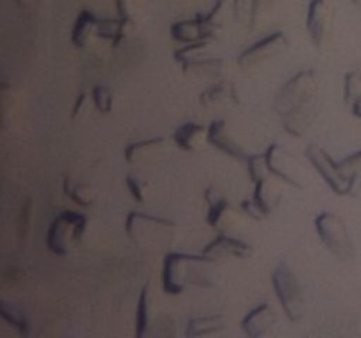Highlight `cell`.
Listing matches in <instances>:
<instances>
[{
	"mask_svg": "<svg viewBox=\"0 0 361 338\" xmlns=\"http://www.w3.org/2000/svg\"><path fill=\"white\" fill-rule=\"evenodd\" d=\"M217 282L215 263L196 254L171 252L164 257L162 287L166 294L180 296L192 287H212Z\"/></svg>",
	"mask_w": 361,
	"mask_h": 338,
	"instance_id": "obj_1",
	"label": "cell"
},
{
	"mask_svg": "<svg viewBox=\"0 0 361 338\" xmlns=\"http://www.w3.org/2000/svg\"><path fill=\"white\" fill-rule=\"evenodd\" d=\"M126 232L140 249L159 250L171 245L176 234V224L145 211H130L126 218Z\"/></svg>",
	"mask_w": 361,
	"mask_h": 338,
	"instance_id": "obj_2",
	"label": "cell"
},
{
	"mask_svg": "<svg viewBox=\"0 0 361 338\" xmlns=\"http://www.w3.org/2000/svg\"><path fill=\"white\" fill-rule=\"evenodd\" d=\"M271 284H274L275 294H277L286 317L291 323L302 320L307 310L305 291H303L298 275L293 271L288 263H279L277 268L271 271Z\"/></svg>",
	"mask_w": 361,
	"mask_h": 338,
	"instance_id": "obj_3",
	"label": "cell"
},
{
	"mask_svg": "<svg viewBox=\"0 0 361 338\" xmlns=\"http://www.w3.org/2000/svg\"><path fill=\"white\" fill-rule=\"evenodd\" d=\"M88 218L85 213L63 210L49 224L46 245L55 256H67L85 236Z\"/></svg>",
	"mask_w": 361,
	"mask_h": 338,
	"instance_id": "obj_4",
	"label": "cell"
},
{
	"mask_svg": "<svg viewBox=\"0 0 361 338\" xmlns=\"http://www.w3.org/2000/svg\"><path fill=\"white\" fill-rule=\"evenodd\" d=\"M316 231L319 234L323 245L334 254L338 259H351L355 254V245H353L351 234L338 215L331 213V211H323L316 217Z\"/></svg>",
	"mask_w": 361,
	"mask_h": 338,
	"instance_id": "obj_5",
	"label": "cell"
},
{
	"mask_svg": "<svg viewBox=\"0 0 361 338\" xmlns=\"http://www.w3.org/2000/svg\"><path fill=\"white\" fill-rule=\"evenodd\" d=\"M319 84H317V76L312 69L300 70L298 74L286 81L281 90L277 92L274 101V109L279 115H284L289 109L295 108L300 102L307 101L310 97H316Z\"/></svg>",
	"mask_w": 361,
	"mask_h": 338,
	"instance_id": "obj_6",
	"label": "cell"
},
{
	"mask_svg": "<svg viewBox=\"0 0 361 338\" xmlns=\"http://www.w3.org/2000/svg\"><path fill=\"white\" fill-rule=\"evenodd\" d=\"M264 161H267L270 175H274L281 182L296 187V189H305L307 187V176L300 162L279 143L268 146V150L264 151Z\"/></svg>",
	"mask_w": 361,
	"mask_h": 338,
	"instance_id": "obj_7",
	"label": "cell"
},
{
	"mask_svg": "<svg viewBox=\"0 0 361 338\" xmlns=\"http://www.w3.org/2000/svg\"><path fill=\"white\" fill-rule=\"evenodd\" d=\"M289 39L284 32H274V34L267 35V37L259 39L257 42H254L252 46H249L247 49H243L238 55V65L243 70H250L254 67L263 65L264 62L271 60L274 56L281 55L288 49Z\"/></svg>",
	"mask_w": 361,
	"mask_h": 338,
	"instance_id": "obj_8",
	"label": "cell"
},
{
	"mask_svg": "<svg viewBox=\"0 0 361 338\" xmlns=\"http://www.w3.org/2000/svg\"><path fill=\"white\" fill-rule=\"evenodd\" d=\"M305 155L310 161V164L314 165V169L319 173L321 178L328 183V187L335 194H338V196H348L349 176L345 173H342L338 162H335L324 148H321L319 144H310V146H307Z\"/></svg>",
	"mask_w": 361,
	"mask_h": 338,
	"instance_id": "obj_9",
	"label": "cell"
},
{
	"mask_svg": "<svg viewBox=\"0 0 361 338\" xmlns=\"http://www.w3.org/2000/svg\"><path fill=\"white\" fill-rule=\"evenodd\" d=\"M321 109H323V102H321L317 95L307 99V101L300 102V104H296L295 108H291L288 113L281 116L282 127H284V130L289 136L302 137L316 123V120L319 118Z\"/></svg>",
	"mask_w": 361,
	"mask_h": 338,
	"instance_id": "obj_10",
	"label": "cell"
},
{
	"mask_svg": "<svg viewBox=\"0 0 361 338\" xmlns=\"http://www.w3.org/2000/svg\"><path fill=\"white\" fill-rule=\"evenodd\" d=\"M334 27V7L328 0H312L307 9V30L316 46L328 41Z\"/></svg>",
	"mask_w": 361,
	"mask_h": 338,
	"instance_id": "obj_11",
	"label": "cell"
},
{
	"mask_svg": "<svg viewBox=\"0 0 361 338\" xmlns=\"http://www.w3.org/2000/svg\"><path fill=\"white\" fill-rule=\"evenodd\" d=\"M203 256L214 261V263L224 259H247V257L252 256V246L243 242V239H238L236 236L222 232L204 246Z\"/></svg>",
	"mask_w": 361,
	"mask_h": 338,
	"instance_id": "obj_12",
	"label": "cell"
},
{
	"mask_svg": "<svg viewBox=\"0 0 361 338\" xmlns=\"http://www.w3.org/2000/svg\"><path fill=\"white\" fill-rule=\"evenodd\" d=\"M208 141H210L214 146H217L219 150L224 151L226 155L233 158H238V161H249L250 154L235 136L229 130V125L226 120H214L208 127Z\"/></svg>",
	"mask_w": 361,
	"mask_h": 338,
	"instance_id": "obj_13",
	"label": "cell"
},
{
	"mask_svg": "<svg viewBox=\"0 0 361 338\" xmlns=\"http://www.w3.org/2000/svg\"><path fill=\"white\" fill-rule=\"evenodd\" d=\"M207 222L212 229L222 234V232H228L231 234L233 231L240 227L243 224V211L242 208H236L229 203L228 199H222L219 203L208 206V215Z\"/></svg>",
	"mask_w": 361,
	"mask_h": 338,
	"instance_id": "obj_14",
	"label": "cell"
},
{
	"mask_svg": "<svg viewBox=\"0 0 361 338\" xmlns=\"http://www.w3.org/2000/svg\"><path fill=\"white\" fill-rule=\"evenodd\" d=\"M275 317L274 308L270 303H261L256 308L250 310L242 320V330L247 337L250 338H263L271 333L275 326Z\"/></svg>",
	"mask_w": 361,
	"mask_h": 338,
	"instance_id": "obj_15",
	"label": "cell"
},
{
	"mask_svg": "<svg viewBox=\"0 0 361 338\" xmlns=\"http://www.w3.org/2000/svg\"><path fill=\"white\" fill-rule=\"evenodd\" d=\"M200 102L207 109H224L229 106L240 104V95L233 81H217L215 84L208 87L207 90L201 92Z\"/></svg>",
	"mask_w": 361,
	"mask_h": 338,
	"instance_id": "obj_16",
	"label": "cell"
},
{
	"mask_svg": "<svg viewBox=\"0 0 361 338\" xmlns=\"http://www.w3.org/2000/svg\"><path fill=\"white\" fill-rule=\"evenodd\" d=\"M134 28L136 25L130 18H101L97 35L104 41L111 42L113 46H120L134 34Z\"/></svg>",
	"mask_w": 361,
	"mask_h": 338,
	"instance_id": "obj_17",
	"label": "cell"
},
{
	"mask_svg": "<svg viewBox=\"0 0 361 338\" xmlns=\"http://www.w3.org/2000/svg\"><path fill=\"white\" fill-rule=\"evenodd\" d=\"M173 141H175L176 146L182 148V150L197 151L201 150V148L204 146V143L208 141V129L196 122L182 123V125L176 127V130L173 132Z\"/></svg>",
	"mask_w": 361,
	"mask_h": 338,
	"instance_id": "obj_18",
	"label": "cell"
},
{
	"mask_svg": "<svg viewBox=\"0 0 361 338\" xmlns=\"http://www.w3.org/2000/svg\"><path fill=\"white\" fill-rule=\"evenodd\" d=\"M166 146V137H150V139L136 141V143H130L129 146H126V161L127 164L137 165V164H147L155 158V155H159L162 151V148Z\"/></svg>",
	"mask_w": 361,
	"mask_h": 338,
	"instance_id": "obj_19",
	"label": "cell"
},
{
	"mask_svg": "<svg viewBox=\"0 0 361 338\" xmlns=\"http://www.w3.org/2000/svg\"><path fill=\"white\" fill-rule=\"evenodd\" d=\"M252 197L256 199V203L263 208L264 213H274L282 199V187L281 183H279V178L270 175L267 176V178L259 180V182L256 183Z\"/></svg>",
	"mask_w": 361,
	"mask_h": 338,
	"instance_id": "obj_20",
	"label": "cell"
},
{
	"mask_svg": "<svg viewBox=\"0 0 361 338\" xmlns=\"http://www.w3.org/2000/svg\"><path fill=\"white\" fill-rule=\"evenodd\" d=\"M99 21H101V16H97L94 11H81L78 14V20L74 23L73 32H71V41L74 42V46H78V48H87L92 42V39L99 37Z\"/></svg>",
	"mask_w": 361,
	"mask_h": 338,
	"instance_id": "obj_21",
	"label": "cell"
},
{
	"mask_svg": "<svg viewBox=\"0 0 361 338\" xmlns=\"http://www.w3.org/2000/svg\"><path fill=\"white\" fill-rule=\"evenodd\" d=\"M171 37L175 39V41L183 42V44H189V42L196 41H210V39H208V30L207 25H204L203 14L192 18V20H183L173 23Z\"/></svg>",
	"mask_w": 361,
	"mask_h": 338,
	"instance_id": "obj_22",
	"label": "cell"
},
{
	"mask_svg": "<svg viewBox=\"0 0 361 338\" xmlns=\"http://www.w3.org/2000/svg\"><path fill=\"white\" fill-rule=\"evenodd\" d=\"M228 327V319L221 313L217 315H201L189 319L185 327L187 338H200V337H210V334L222 333Z\"/></svg>",
	"mask_w": 361,
	"mask_h": 338,
	"instance_id": "obj_23",
	"label": "cell"
},
{
	"mask_svg": "<svg viewBox=\"0 0 361 338\" xmlns=\"http://www.w3.org/2000/svg\"><path fill=\"white\" fill-rule=\"evenodd\" d=\"M212 42L214 41H196V42H189V44H185L183 48L176 49L175 60L180 63L183 73H185L190 65L200 62V60L214 55V53H212Z\"/></svg>",
	"mask_w": 361,
	"mask_h": 338,
	"instance_id": "obj_24",
	"label": "cell"
},
{
	"mask_svg": "<svg viewBox=\"0 0 361 338\" xmlns=\"http://www.w3.org/2000/svg\"><path fill=\"white\" fill-rule=\"evenodd\" d=\"M154 303H152L150 294V284H145L143 289L140 291V298H137V308H136V337H147L150 331V323L154 319Z\"/></svg>",
	"mask_w": 361,
	"mask_h": 338,
	"instance_id": "obj_25",
	"label": "cell"
},
{
	"mask_svg": "<svg viewBox=\"0 0 361 338\" xmlns=\"http://www.w3.org/2000/svg\"><path fill=\"white\" fill-rule=\"evenodd\" d=\"M0 315L4 317V320H6L7 324L16 327L18 333H20L21 337L30 334V320H28V317L25 315V312L20 306L13 305V303L0 301Z\"/></svg>",
	"mask_w": 361,
	"mask_h": 338,
	"instance_id": "obj_26",
	"label": "cell"
},
{
	"mask_svg": "<svg viewBox=\"0 0 361 338\" xmlns=\"http://www.w3.org/2000/svg\"><path fill=\"white\" fill-rule=\"evenodd\" d=\"M63 192L80 206H90L95 199V190L90 183L73 182L71 178L63 180Z\"/></svg>",
	"mask_w": 361,
	"mask_h": 338,
	"instance_id": "obj_27",
	"label": "cell"
},
{
	"mask_svg": "<svg viewBox=\"0 0 361 338\" xmlns=\"http://www.w3.org/2000/svg\"><path fill=\"white\" fill-rule=\"evenodd\" d=\"M226 70V62L221 58V56L210 55L207 58L200 60L197 63L190 65L189 69L185 70V74H194V76L200 77H219L222 76Z\"/></svg>",
	"mask_w": 361,
	"mask_h": 338,
	"instance_id": "obj_28",
	"label": "cell"
},
{
	"mask_svg": "<svg viewBox=\"0 0 361 338\" xmlns=\"http://www.w3.org/2000/svg\"><path fill=\"white\" fill-rule=\"evenodd\" d=\"M32 220H34V201L28 197V199H25L23 206H21L20 210V217H18L16 236H18V242H20L21 245H25L28 236H30Z\"/></svg>",
	"mask_w": 361,
	"mask_h": 338,
	"instance_id": "obj_29",
	"label": "cell"
},
{
	"mask_svg": "<svg viewBox=\"0 0 361 338\" xmlns=\"http://www.w3.org/2000/svg\"><path fill=\"white\" fill-rule=\"evenodd\" d=\"M126 185L136 203H147L148 197H150V194H152L150 183L145 182V180H141V178H137V176H127Z\"/></svg>",
	"mask_w": 361,
	"mask_h": 338,
	"instance_id": "obj_30",
	"label": "cell"
},
{
	"mask_svg": "<svg viewBox=\"0 0 361 338\" xmlns=\"http://www.w3.org/2000/svg\"><path fill=\"white\" fill-rule=\"evenodd\" d=\"M92 99H94V106L102 113V115H108L113 111V92L108 87H97L92 88Z\"/></svg>",
	"mask_w": 361,
	"mask_h": 338,
	"instance_id": "obj_31",
	"label": "cell"
},
{
	"mask_svg": "<svg viewBox=\"0 0 361 338\" xmlns=\"http://www.w3.org/2000/svg\"><path fill=\"white\" fill-rule=\"evenodd\" d=\"M360 97H361V74L348 73L344 77V101L353 106Z\"/></svg>",
	"mask_w": 361,
	"mask_h": 338,
	"instance_id": "obj_32",
	"label": "cell"
},
{
	"mask_svg": "<svg viewBox=\"0 0 361 338\" xmlns=\"http://www.w3.org/2000/svg\"><path fill=\"white\" fill-rule=\"evenodd\" d=\"M281 0H252L250 7V25H259L264 20V16L271 13L279 6Z\"/></svg>",
	"mask_w": 361,
	"mask_h": 338,
	"instance_id": "obj_33",
	"label": "cell"
},
{
	"mask_svg": "<svg viewBox=\"0 0 361 338\" xmlns=\"http://www.w3.org/2000/svg\"><path fill=\"white\" fill-rule=\"evenodd\" d=\"M247 169H249V176L254 183H257L259 180L270 176V171H268L267 161H264L263 155H250L249 161H247Z\"/></svg>",
	"mask_w": 361,
	"mask_h": 338,
	"instance_id": "obj_34",
	"label": "cell"
},
{
	"mask_svg": "<svg viewBox=\"0 0 361 338\" xmlns=\"http://www.w3.org/2000/svg\"><path fill=\"white\" fill-rule=\"evenodd\" d=\"M226 14H228V4H226V0H219V2L212 7L210 13L204 14V20H207L214 28L224 32Z\"/></svg>",
	"mask_w": 361,
	"mask_h": 338,
	"instance_id": "obj_35",
	"label": "cell"
},
{
	"mask_svg": "<svg viewBox=\"0 0 361 338\" xmlns=\"http://www.w3.org/2000/svg\"><path fill=\"white\" fill-rule=\"evenodd\" d=\"M94 104V99H92V94H88V92H81L80 95H78L76 102H74L73 106V113H71V116H73V120H81L85 115H87L88 111H90V106Z\"/></svg>",
	"mask_w": 361,
	"mask_h": 338,
	"instance_id": "obj_36",
	"label": "cell"
},
{
	"mask_svg": "<svg viewBox=\"0 0 361 338\" xmlns=\"http://www.w3.org/2000/svg\"><path fill=\"white\" fill-rule=\"evenodd\" d=\"M338 165H341L342 173H345L348 176L361 175V150L342 158Z\"/></svg>",
	"mask_w": 361,
	"mask_h": 338,
	"instance_id": "obj_37",
	"label": "cell"
},
{
	"mask_svg": "<svg viewBox=\"0 0 361 338\" xmlns=\"http://www.w3.org/2000/svg\"><path fill=\"white\" fill-rule=\"evenodd\" d=\"M240 208H242L243 215H247V217L252 218V220H256V222L264 220V218L268 217V215L263 211V208H261L259 204L256 203V199H254V197H250V199L242 201V204H240Z\"/></svg>",
	"mask_w": 361,
	"mask_h": 338,
	"instance_id": "obj_38",
	"label": "cell"
},
{
	"mask_svg": "<svg viewBox=\"0 0 361 338\" xmlns=\"http://www.w3.org/2000/svg\"><path fill=\"white\" fill-rule=\"evenodd\" d=\"M115 6H116V13H118V16L130 18V20H133L134 0H115Z\"/></svg>",
	"mask_w": 361,
	"mask_h": 338,
	"instance_id": "obj_39",
	"label": "cell"
},
{
	"mask_svg": "<svg viewBox=\"0 0 361 338\" xmlns=\"http://www.w3.org/2000/svg\"><path fill=\"white\" fill-rule=\"evenodd\" d=\"M224 199V196H222V192L219 189H215V187H208L207 190H204V201H207L208 206H212V204L219 203V201Z\"/></svg>",
	"mask_w": 361,
	"mask_h": 338,
	"instance_id": "obj_40",
	"label": "cell"
},
{
	"mask_svg": "<svg viewBox=\"0 0 361 338\" xmlns=\"http://www.w3.org/2000/svg\"><path fill=\"white\" fill-rule=\"evenodd\" d=\"M250 7H252V0H233V9H235V14L238 18Z\"/></svg>",
	"mask_w": 361,
	"mask_h": 338,
	"instance_id": "obj_41",
	"label": "cell"
},
{
	"mask_svg": "<svg viewBox=\"0 0 361 338\" xmlns=\"http://www.w3.org/2000/svg\"><path fill=\"white\" fill-rule=\"evenodd\" d=\"M353 113H355L358 118H361V97L355 102V104H353Z\"/></svg>",
	"mask_w": 361,
	"mask_h": 338,
	"instance_id": "obj_42",
	"label": "cell"
},
{
	"mask_svg": "<svg viewBox=\"0 0 361 338\" xmlns=\"http://www.w3.org/2000/svg\"><path fill=\"white\" fill-rule=\"evenodd\" d=\"M351 2H355V4H361V0H351Z\"/></svg>",
	"mask_w": 361,
	"mask_h": 338,
	"instance_id": "obj_43",
	"label": "cell"
}]
</instances>
